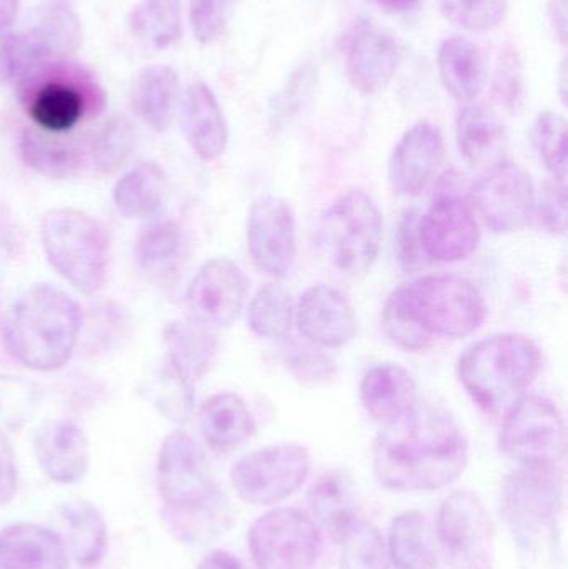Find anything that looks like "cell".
<instances>
[{
    "instance_id": "58",
    "label": "cell",
    "mask_w": 568,
    "mask_h": 569,
    "mask_svg": "<svg viewBox=\"0 0 568 569\" xmlns=\"http://www.w3.org/2000/svg\"><path fill=\"white\" fill-rule=\"evenodd\" d=\"M560 96H562L564 102H566V93H567V67H566V60L562 62V67H560Z\"/></svg>"
},
{
    "instance_id": "12",
    "label": "cell",
    "mask_w": 568,
    "mask_h": 569,
    "mask_svg": "<svg viewBox=\"0 0 568 569\" xmlns=\"http://www.w3.org/2000/svg\"><path fill=\"white\" fill-rule=\"evenodd\" d=\"M250 551L259 569H312L319 560V528L302 511L277 508L250 528Z\"/></svg>"
},
{
    "instance_id": "13",
    "label": "cell",
    "mask_w": 568,
    "mask_h": 569,
    "mask_svg": "<svg viewBox=\"0 0 568 569\" xmlns=\"http://www.w3.org/2000/svg\"><path fill=\"white\" fill-rule=\"evenodd\" d=\"M536 200L532 177L509 160L486 170L470 187V206L494 233L526 229L536 216Z\"/></svg>"
},
{
    "instance_id": "18",
    "label": "cell",
    "mask_w": 568,
    "mask_h": 569,
    "mask_svg": "<svg viewBox=\"0 0 568 569\" xmlns=\"http://www.w3.org/2000/svg\"><path fill=\"white\" fill-rule=\"evenodd\" d=\"M402 62L396 37L370 20H360L350 30L346 46L347 79L366 96L382 92L392 82Z\"/></svg>"
},
{
    "instance_id": "52",
    "label": "cell",
    "mask_w": 568,
    "mask_h": 569,
    "mask_svg": "<svg viewBox=\"0 0 568 569\" xmlns=\"http://www.w3.org/2000/svg\"><path fill=\"white\" fill-rule=\"evenodd\" d=\"M19 487V470H17L16 450L12 441L0 431V508L7 507L13 500Z\"/></svg>"
},
{
    "instance_id": "7",
    "label": "cell",
    "mask_w": 568,
    "mask_h": 569,
    "mask_svg": "<svg viewBox=\"0 0 568 569\" xmlns=\"http://www.w3.org/2000/svg\"><path fill=\"white\" fill-rule=\"evenodd\" d=\"M382 239V212L363 190L343 193L320 217V250L327 262L346 276L369 272L379 259Z\"/></svg>"
},
{
    "instance_id": "17",
    "label": "cell",
    "mask_w": 568,
    "mask_h": 569,
    "mask_svg": "<svg viewBox=\"0 0 568 569\" xmlns=\"http://www.w3.org/2000/svg\"><path fill=\"white\" fill-rule=\"evenodd\" d=\"M249 293V282L230 259L203 263L187 288V305L192 320L203 327L227 328L240 317Z\"/></svg>"
},
{
    "instance_id": "5",
    "label": "cell",
    "mask_w": 568,
    "mask_h": 569,
    "mask_svg": "<svg viewBox=\"0 0 568 569\" xmlns=\"http://www.w3.org/2000/svg\"><path fill=\"white\" fill-rule=\"evenodd\" d=\"M17 96L36 129L57 137L100 116L107 102L97 80L67 60L47 63L32 80L17 89Z\"/></svg>"
},
{
    "instance_id": "44",
    "label": "cell",
    "mask_w": 568,
    "mask_h": 569,
    "mask_svg": "<svg viewBox=\"0 0 568 569\" xmlns=\"http://www.w3.org/2000/svg\"><path fill=\"white\" fill-rule=\"evenodd\" d=\"M440 12L469 32L497 29L509 12V0H439Z\"/></svg>"
},
{
    "instance_id": "1",
    "label": "cell",
    "mask_w": 568,
    "mask_h": 569,
    "mask_svg": "<svg viewBox=\"0 0 568 569\" xmlns=\"http://www.w3.org/2000/svg\"><path fill=\"white\" fill-rule=\"evenodd\" d=\"M467 461L469 445L456 418L420 401L383 423L373 441V473L389 490H439L464 473Z\"/></svg>"
},
{
    "instance_id": "49",
    "label": "cell",
    "mask_w": 568,
    "mask_h": 569,
    "mask_svg": "<svg viewBox=\"0 0 568 569\" xmlns=\"http://www.w3.org/2000/svg\"><path fill=\"white\" fill-rule=\"evenodd\" d=\"M567 182L547 180L536 200L540 226L554 236H564L567 226Z\"/></svg>"
},
{
    "instance_id": "4",
    "label": "cell",
    "mask_w": 568,
    "mask_h": 569,
    "mask_svg": "<svg viewBox=\"0 0 568 569\" xmlns=\"http://www.w3.org/2000/svg\"><path fill=\"white\" fill-rule=\"evenodd\" d=\"M542 368L539 345L522 333H496L466 348L457 363L460 383L486 413H507Z\"/></svg>"
},
{
    "instance_id": "45",
    "label": "cell",
    "mask_w": 568,
    "mask_h": 569,
    "mask_svg": "<svg viewBox=\"0 0 568 569\" xmlns=\"http://www.w3.org/2000/svg\"><path fill=\"white\" fill-rule=\"evenodd\" d=\"M40 391L32 381L0 375V431L19 430L36 413Z\"/></svg>"
},
{
    "instance_id": "36",
    "label": "cell",
    "mask_w": 568,
    "mask_h": 569,
    "mask_svg": "<svg viewBox=\"0 0 568 569\" xmlns=\"http://www.w3.org/2000/svg\"><path fill=\"white\" fill-rule=\"evenodd\" d=\"M129 27L143 46L167 49L182 36L180 0H140L130 12Z\"/></svg>"
},
{
    "instance_id": "41",
    "label": "cell",
    "mask_w": 568,
    "mask_h": 569,
    "mask_svg": "<svg viewBox=\"0 0 568 569\" xmlns=\"http://www.w3.org/2000/svg\"><path fill=\"white\" fill-rule=\"evenodd\" d=\"M534 149L539 153L544 167L549 170L552 179L567 182L568 139L567 120L554 110L540 112L534 120Z\"/></svg>"
},
{
    "instance_id": "38",
    "label": "cell",
    "mask_w": 568,
    "mask_h": 569,
    "mask_svg": "<svg viewBox=\"0 0 568 569\" xmlns=\"http://www.w3.org/2000/svg\"><path fill=\"white\" fill-rule=\"evenodd\" d=\"M250 330L267 340H283L292 331L296 305L283 284L267 283L257 290L247 310Z\"/></svg>"
},
{
    "instance_id": "14",
    "label": "cell",
    "mask_w": 568,
    "mask_h": 569,
    "mask_svg": "<svg viewBox=\"0 0 568 569\" xmlns=\"http://www.w3.org/2000/svg\"><path fill=\"white\" fill-rule=\"evenodd\" d=\"M439 538L454 569H492L494 523L472 491H454L439 511Z\"/></svg>"
},
{
    "instance_id": "8",
    "label": "cell",
    "mask_w": 568,
    "mask_h": 569,
    "mask_svg": "<svg viewBox=\"0 0 568 569\" xmlns=\"http://www.w3.org/2000/svg\"><path fill=\"white\" fill-rule=\"evenodd\" d=\"M420 327L430 337H469L486 320L482 293L457 276H427L397 288Z\"/></svg>"
},
{
    "instance_id": "20",
    "label": "cell",
    "mask_w": 568,
    "mask_h": 569,
    "mask_svg": "<svg viewBox=\"0 0 568 569\" xmlns=\"http://www.w3.org/2000/svg\"><path fill=\"white\" fill-rule=\"evenodd\" d=\"M446 156L439 127L427 120L413 123L390 156L389 179L400 196L416 197L429 186Z\"/></svg>"
},
{
    "instance_id": "9",
    "label": "cell",
    "mask_w": 568,
    "mask_h": 569,
    "mask_svg": "<svg viewBox=\"0 0 568 569\" xmlns=\"http://www.w3.org/2000/svg\"><path fill=\"white\" fill-rule=\"evenodd\" d=\"M157 488L166 503L167 517L199 513L226 503L209 458L186 431H173L160 447Z\"/></svg>"
},
{
    "instance_id": "37",
    "label": "cell",
    "mask_w": 568,
    "mask_h": 569,
    "mask_svg": "<svg viewBox=\"0 0 568 569\" xmlns=\"http://www.w3.org/2000/svg\"><path fill=\"white\" fill-rule=\"evenodd\" d=\"M140 393L173 423H186L196 403L192 381L180 375L169 361L150 371Z\"/></svg>"
},
{
    "instance_id": "40",
    "label": "cell",
    "mask_w": 568,
    "mask_h": 569,
    "mask_svg": "<svg viewBox=\"0 0 568 569\" xmlns=\"http://www.w3.org/2000/svg\"><path fill=\"white\" fill-rule=\"evenodd\" d=\"M136 132L126 117L113 116L102 123L90 140V159L93 169L102 176L117 172L132 156Z\"/></svg>"
},
{
    "instance_id": "32",
    "label": "cell",
    "mask_w": 568,
    "mask_h": 569,
    "mask_svg": "<svg viewBox=\"0 0 568 569\" xmlns=\"http://www.w3.org/2000/svg\"><path fill=\"white\" fill-rule=\"evenodd\" d=\"M177 97L179 77L176 70L167 66L143 69L133 83V110L156 132H166L169 129Z\"/></svg>"
},
{
    "instance_id": "42",
    "label": "cell",
    "mask_w": 568,
    "mask_h": 569,
    "mask_svg": "<svg viewBox=\"0 0 568 569\" xmlns=\"http://www.w3.org/2000/svg\"><path fill=\"white\" fill-rule=\"evenodd\" d=\"M39 47L32 42L27 32L3 33L0 37V77L20 89L32 80L47 63Z\"/></svg>"
},
{
    "instance_id": "10",
    "label": "cell",
    "mask_w": 568,
    "mask_h": 569,
    "mask_svg": "<svg viewBox=\"0 0 568 569\" xmlns=\"http://www.w3.org/2000/svg\"><path fill=\"white\" fill-rule=\"evenodd\" d=\"M310 463L309 450L302 445H270L243 455L233 465L230 478L240 500L267 507L299 490L309 477Z\"/></svg>"
},
{
    "instance_id": "2",
    "label": "cell",
    "mask_w": 568,
    "mask_h": 569,
    "mask_svg": "<svg viewBox=\"0 0 568 569\" xmlns=\"http://www.w3.org/2000/svg\"><path fill=\"white\" fill-rule=\"evenodd\" d=\"M80 327L82 313L70 295L52 284H36L7 313L3 343L30 370H59L72 357Z\"/></svg>"
},
{
    "instance_id": "26",
    "label": "cell",
    "mask_w": 568,
    "mask_h": 569,
    "mask_svg": "<svg viewBox=\"0 0 568 569\" xmlns=\"http://www.w3.org/2000/svg\"><path fill=\"white\" fill-rule=\"evenodd\" d=\"M360 401L367 413L380 423L396 420L417 403V385L402 365H376L360 381Z\"/></svg>"
},
{
    "instance_id": "35",
    "label": "cell",
    "mask_w": 568,
    "mask_h": 569,
    "mask_svg": "<svg viewBox=\"0 0 568 569\" xmlns=\"http://www.w3.org/2000/svg\"><path fill=\"white\" fill-rule=\"evenodd\" d=\"M389 555L396 569H436L437 548L430 525L416 511L392 521Z\"/></svg>"
},
{
    "instance_id": "31",
    "label": "cell",
    "mask_w": 568,
    "mask_h": 569,
    "mask_svg": "<svg viewBox=\"0 0 568 569\" xmlns=\"http://www.w3.org/2000/svg\"><path fill=\"white\" fill-rule=\"evenodd\" d=\"M19 149L27 167L53 180L73 179L86 163V153L79 143L37 129L23 130Z\"/></svg>"
},
{
    "instance_id": "34",
    "label": "cell",
    "mask_w": 568,
    "mask_h": 569,
    "mask_svg": "<svg viewBox=\"0 0 568 569\" xmlns=\"http://www.w3.org/2000/svg\"><path fill=\"white\" fill-rule=\"evenodd\" d=\"M27 36L49 60H67L82 46V23L63 2H50L37 9Z\"/></svg>"
},
{
    "instance_id": "3",
    "label": "cell",
    "mask_w": 568,
    "mask_h": 569,
    "mask_svg": "<svg viewBox=\"0 0 568 569\" xmlns=\"http://www.w3.org/2000/svg\"><path fill=\"white\" fill-rule=\"evenodd\" d=\"M564 473L557 463L520 465L504 485V515L526 569H557Z\"/></svg>"
},
{
    "instance_id": "50",
    "label": "cell",
    "mask_w": 568,
    "mask_h": 569,
    "mask_svg": "<svg viewBox=\"0 0 568 569\" xmlns=\"http://www.w3.org/2000/svg\"><path fill=\"white\" fill-rule=\"evenodd\" d=\"M229 0H190V27L200 43H213L222 37Z\"/></svg>"
},
{
    "instance_id": "39",
    "label": "cell",
    "mask_w": 568,
    "mask_h": 569,
    "mask_svg": "<svg viewBox=\"0 0 568 569\" xmlns=\"http://www.w3.org/2000/svg\"><path fill=\"white\" fill-rule=\"evenodd\" d=\"M180 247L182 232L179 226L169 217L157 213L139 230L133 252L137 263L146 272H162L179 257Z\"/></svg>"
},
{
    "instance_id": "47",
    "label": "cell",
    "mask_w": 568,
    "mask_h": 569,
    "mask_svg": "<svg viewBox=\"0 0 568 569\" xmlns=\"http://www.w3.org/2000/svg\"><path fill=\"white\" fill-rule=\"evenodd\" d=\"M283 355H286L283 361L287 368L300 383L319 387L332 381L337 375V363L333 358L309 341L307 345L292 343L286 347Z\"/></svg>"
},
{
    "instance_id": "53",
    "label": "cell",
    "mask_w": 568,
    "mask_h": 569,
    "mask_svg": "<svg viewBox=\"0 0 568 569\" xmlns=\"http://www.w3.org/2000/svg\"><path fill=\"white\" fill-rule=\"evenodd\" d=\"M310 77H307V70H302V72L296 77V80L290 83L289 89L279 97V103L276 106L279 116L287 117L300 106V100H303L306 90H309V80L307 79H310Z\"/></svg>"
},
{
    "instance_id": "56",
    "label": "cell",
    "mask_w": 568,
    "mask_h": 569,
    "mask_svg": "<svg viewBox=\"0 0 568 569\" xmlns=\"http://www.w3.org/2000/svg\"><path fill=\"white\" fill-rule=\"evenodd\" d=\"M20 0H0V32L9 29L16 22Z\"/></svg>"
},
{
    "instance_id": "28",
    "label": "cell",
    "mask_w": 568,
    "mask_h": 569,
    "mask_svg": "<svg viewBox=\"0 0 568 569\" xmlns=\"http://www.w3.org/2000/svg\"><path fill=\"white\" fill-rule=\"evenodd\" d=\"M313 517L333 540L342 541L350 528L360 521L359 495L356 485L340 471L322 475L309 490Z\"/></svg>"
},
{
    "instance_id": "21",
    "label": "cell",
    "mask_w": 568,
    "mask_h": 569,
    "mask_svg": "<svg viewBox=\"0 0 568 569\" xmlns=\"http://www.w3.org/2000/svg\"><path fill=\"white\" fill-rule=\"evenodd\" d=\"M33 451L40 470L56 483H79L89 473V440L73 421L43 423L33 437Z\"/></svg>"
},
{
    "instance_id": "25",
    "label": "cell",
    "mask_w": 568,
    "mask_h": 569,
    "mask_svg": "<svg viewBox=\"0 0 568 569\" xmlns=\"http://www.w3.org/2000/svg\"><path fill=\"white\" fill-rule=\"evenodd\" d=\"M0 569H69V555L52 530L10 525L0 531Z\"/></svg>"
},
{
    "instance_id": "15",
    "label": "cell",
    "mask_w": 568,
    "mask_h": 569,
    "mask_svg": "<svg viewBox=\"0 0 568 569\" xmlns=\"http://www.w3.org/2000/svg\"><path fill=\"white\" fill-rule=\"evenodd\" d=\"M247 247L260 272L283 279L297 259L296 213L287 200L267 196L253 203L247 222Z\"/></svg>"
},
{
    "instance_id": "54",
    "label": "cell",
    "mask_w": 568,
    "mask_h": 569,
    "mask_svg": "<svg viewBox=\"0 0 568 569\" xmlns=\"http://www.w3.org/2000/svg\"><path fill=\"white\" fill-rule=\"evenodd\" d=\"M550 22L556 29L562 46L567 43V0H550L549 6Z\"/></svg>"
},
{
    "instance_id": "22",
    "label": "cell",
    "mask_w": 568,
    "mask_h": 569,
    "mask_svg": "<svg viewBox=\"0 0 568 569\" xmlns=\"http://www.w3.org/2000/svg\"><path fill=\"white\" fill-rule=\"evenodd\" d=\"M456 140L472 169L486 170L507 160L509 136L502 119L482 103H467L456 120Z\"/></svg>"
},
{
    "instance_id": "29",
    "label": "cell",
    "mask_w": 568,
    "mask_h": 569,
    "mask_svg": "<svg viewBox=\"0 0 568 569\" xmlns=\"http://www.w3.org/2000/svg\"><path fill=\"white\" fill-rule=\"evenodd\" d=\"M199 427L200 433L210 447L217 450H232L252 437L256 421L242 398L223 391L213 395L202 405Z\"/></svg>"
},
{
    "instance_id": "48",
    "label": "cell",
    "mask_w": 568,
    "mask_h": 569,
    "mask_svg": "<svg viewBox=\"0 0 568 569\" xmlns=\"http://www.w3.org/2000/svg\"><path fill=\"white\" fill-rule=\"evenodd\" d=\"M492 93L497 102L509 112L516 113L522 109L526 87H524L522 62L516 50L507 49L500 53L496 76H494Z\"/></svg>"
},
{
    "instance_id": "6",
    "label": "cell",
    "mask_w": 568,
    "mask_h": 569,
    "mask_svg": "<svg viewBox=\"0 0 568 569\" xmlns=\"http://www.w3.org/2000/svg\"><path fill=\"white\" fill-rule=\"evenodd\" d=\"M43 252L52 269L86 295L100 290L109 266V237L92 217L77 209H53L43 216Z\"/></svg>"
},
{
    "instance_id": "33",
    "label": "cell",
    "mask_w": 568,
    "mask_h": 569,
    "mask_svg": "<svg viewBox=\"0 0 568 569\" xmlns=\"http://www.w3.org/2000/svg\"><path fill=\"white\" fill-rule=\"evenodd\" d=\"M166 172L156 162H142L123 173L113 189L117 212L126 219H150L162 209Z\"/></svg>"
},
{
    "instance_id": "43",
    "label": "cell",
    "mask_w": 568,
    "mask_h": 569,
    "mask_svg": "<svg viewBox=\"0 0 568 569\" xmlns=\"http://www.w3.org/2000/svg\"><path fill=\"white\" fill-rule=\"evenodd\" d=\"M342 569H390L389 551L376 527L360 520L342 538Z\"/></svg>"
},
{
    "instance_id": "51",
    "label": "cell",
    "mask_w": 568,
    "mask_h": 569,
    "mask_svg": "<svg viewBox=\"0 0 568 569\" xmlns=\"http://www.w3.org/2000/svg\"><path fill=\"white\" fill-rule=\"evenodd\" d=\"M420 216L416 209L403 212L402 220L399 223V232H397V253H399L400 263L406 269H416L420 266L422 259V246H420L419 237Z\"/></svg>"
},
{
    "instance_id": "46",
    "label": "cell",
    "mask_w": 568,
    "mask_h": 569,
    "mask_svg": "<svg viewBox=\"0 0 568 569\" xmlns=\"http://www.w3.org/2000/svg\"><path fill=\"white\" fill-rule=\"evenodd\" d=\"M382 327L387 337L407 351H422L432 343L434 338L420 327L399 290H393L387 298L382 311Z\"/></svg>"
},
{
    "instance_id": "19",
    "label": "cell",
    "mask_w": 568,
    "mask_h": 569,
    "mask_svg": "<svg viewBox=\"0 0 568 569\" xmlns=\"http://www.w3.org/2000/svg\"><path fill=\"white\" fill-rule=\"evenodd\" d=\"M296 321L306 341L330 350L346 347L359 331L356 308L342 291L330 284H316L303 291Z\"/></svg>"
},
{
    "instance_id": "30",
    "label": "cell",
    "mask_w": 568,
    "mask_h": 569,
    "mask_svg": "<svg viewBox=\"0 0 568 569\" xmlns=\"http://www.w3.org/2000/svg\"><path fill=\"white\" fill-rule=\"evenodd\" d=\"M167 361L187 380L206 377L217 357V340L210 328L196 320L170 321L163 328Z\"/></svg>"
},
{
    "instance_id": "24",
    "label": "cell",
    "mask_w": 568,
    "mask_h": 569,
    "mask_svg": "<svg viewBox=\"0 0 568 569\" xmlns=\"http://www.w3.org/2000/svg\"><path fill=\"white\" fill-rule=\"evenodd\" d=\"M53 533L59 537L67 555L80 567H96L102 561L109 545V531L102 513L86 500H70L56 511Z\"/></svg>"
},
{
    "instance_id": "55",
    "label": "cell",
    "mask_w": 568,
    "mask_h": 569,
    "mask_svg": "<svg viewBox=\"0 0 568 569\" xmlns=\"http://www.w3.org/2000/svg\"><path fill=\"white\" fill-rule=\"evenodd\" d=\"M197 569H243L242 563L227 551H212L199 563Z\"/></svg>"
},
{
    "instance_id": "57",
    "label": "cell",
    "mask_w": 568,
    "mask_h": 569,
    "mask_svg": "<svg viewBox=\"0 0 568 569\" xmlns=\"http://www.w3.org/2000/svg\"><path fill=\"white\" fill-rule=\"evenodd\" d=\"M373 2L389 12L406 13L417 9L420 0H373Z\"/></svg>"
},
{
    "instance_id": "27",
    "label": "cell",
    "mask_w": 568,
    "mask_h": 569,
    "mask_svg": "<svg viewBox=\"0 0 568 569\" xmlns=\"http://www.w3.org/2000/svg\"><path fill=\"white\" fill-rule=\"evenodd\" d=\"M439 76L447 92L462 103H472L484 92L489 67L482 50L466 37L444 40L437 53Z\"/></svg>"
},
{
    "instance_id": "11",
    "label": "cell",
    "mask_w": 568,
    "mask_h": 569,
    "mask_svg": "<svg viewBox=\"0 0 568 569\" xmlns=\"http://www.w3.org/2000/svg\"><path fill=\"white\" fill-rule=\"evenodd\" d=\"M499 447L517 463H557L566 455V423L559 408L540 395H524L506 413Z\"/></svg>"
},
{
    "instance_id": "16",
    "label": "cell",
    "mask_w": 568,
    "mask_h": 569,
    "mask_svg": "<svg viewBox=\"0 0 568 569\" xmlns=\"http://www.w3.org/2000/svg\"><path fill=\"white\" fill-rule=\"evenodd\" d=\"M419 237L423 256L437 262H460L479 247L480 227L466 199L446 193L420 217Z\"/></svg>"
},
{
    "instance_id": "23",
    "label": "cell",
    "mask_w": 568,
    "mask_h": 569,
    "mask_svg": "<svg viewBox=\"0 0 568 569\" xmlns=\"http://www.w3.org/2000/svg\"><path fill=\"white\" fill-rule=\"evenodd\" d=\"M182 129L199 159H219L229 143V127L219 100L207 83L196 82L183 97Z\"/></svg>"
}]
</instances>
